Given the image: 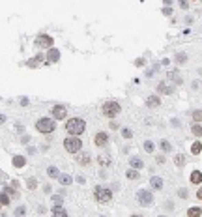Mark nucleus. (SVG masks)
<instances>
[{"instance_id":"obj_1","label":"nucleus","mask_w":202,"mask_h":217,"mask_svg":"<svg viewBox=\"0 0 202 217\" xmlns=\"http://www.w3.org/2000/svg\"><path fill=\"white\" fill-rule=\"evenodd\" d=\"M66 129H68L69 135H81V133H84V129H86V122H84L83 118H71V120H68V123H66Z\"/></svg>"},{"instance_id":"obj_2","label":"nucleus","mask_w":202,"mask_h":217,"mask_svg":"<svg viewBox=\"0 0 202 217\" xmlns=\"http://www.w3.org/2000/svg\"><path fill=\"white\" fill-rule=\"evenodd\" d=\"M64 148H66V152H69V153H79L81 150H83V141L77 135H69L66 141H64Z\"/></svg>"},{"instance_id":"obj_3","label":"nucleus","mask_w":202,"mask_h":217,"mask_svg":"<svg viewBox=\"0 0 202 217\" xmlns=\"http://www.w3.org/2000/svg\"><path fill=\"white\" fill-rule=\"evenodd\" d=\"M54 127H56V122H54L53 118H41V120L36 122V129H38L39 133H45V135L53 133Z\"/></svg>"},{"instance_id":"obj_4","label":"nucleus","mask_w":202,"mask_h":217,"mask_svg":"<svg viewBox=\"0 0 202 217\" xmlns=\"http://www.w3.org/2000/svg\"><path fill=\"white\" fill-rule=\"evenodd\" d=\"M137 200H138V204H141V206H152L153 195H152V191L138 189V191H137Z\"/></svg>"},{"instance_id":"obj_5","label":"nucleus","mask_w":202,"mask_h":217,"mask_svg":"<svg viewBox=\"0 0 202 217\" xmlns=\"http://www.w3.org/2000/svg\"><path fill=\"white\" fill-rule=\"evenodd\" d=\"M103 114L105 116H108V118H114L118 112H120V103H116V101H107L105 105H103Z\"/></svg>"},{"instance_id":"obj_6","label":"nucleus","mask_w":202,"mask_h":217,"mask_svg":"<svg viewBox=\"0 0 202 217\" xmlns=\"http://www.w3.org/2000/svg\"><path fill=\"white\" fill-rule=\"evenodd\" d=\"M94 197H96L97 202H108V200L112 198V191L107 189V187H96Z\"/></svg>"},{"instance_id":"obj_7","label":"nucleus","mask_w":202,"mask_h":217,"mask_svg":"<svg viewBox=\"0 0 202 217\" xmlns=\"http://www.w3.org/2000/svg\"><path fill=\"white\" fill-rule=\"evenodd\" d=\"M53 114H54L56 120H64V118L68 116V108H66L64 105H54V107H53Z\"/></svg>"},{"instance_id":"obj_8","label":"nucleus","mask_w":202,"mask_h":217,"mask_svg":"<svg viewBox=\"0 0 202 217\" xmlns=\"http://www.w3.org/2000/svg\"><path fill=\"white\" fill-rule=\"evenodd\" d=\"M36 43L39 47H53V38L51 36H38Z\"/></svg>"},{"instance_id":"obj_9","label":"nucleus","mask_w":202,"mask_h":217,"mask_svg":"<svg viewBox=\"0 0 202 217\" xmlns=\"http://www.w3.org/2000/svg\"><path fill=\"white\" fill-rule=\"evenodd\" d=\"M150 185H152V189H157V191H161V189H163V180H161V176H152V180H150Z\"/></svg>"},{"instance_id":"obj_10","label":"nucleus","mask_w":202,"mask_h":217,"mask_svg":"<svg viewBox=\"0 0 202 217\" xmlns=\"http://www.w3.org/2000/svg\"><path fill=\"white\" fill-rule=\"evenodd\" d=\"M159 105H161L159 96H150V97L146 99V107H150V108H155V107H159Z\"/></svg>"},{"instance_id":"obj_11","label":"nucleus","mask_w":202,"mask_h":217,"mask_svg":"<svg viewBox=\"0 0 202 217\" xmlns=\"http://www.w3.org/2000/svg\"><path fill=\"white\" fill-rule=\"evenodd\" d=\"M107 142H108V135H107V133L101 131V133L96 135V144H97V146H105Z\"/></svg>"},{"instance_id":"obj_12","label":"nucleus","mask_w":202,"mask_h":217,"mask_svg":"<svg viewBox=\"0 0 202 217\" xmlns=\"http://www.w3.org/2000/svg\"><path fill=\"white\" fill-rule=\"evenodd\" d=\"M47 58H49V62H58L60 60V53H58V49H49V53H47Z\"/></svg>"},{"instance_id":"obj_13","label":"nucleus","mask_w":202,"mask_h":217,"mask_svg":"<svg viewBox=\"0 0 202 217\" xmlns=\"http://www.w3.org/2000/svg\"><path fill=\"white\" fill-rule=\"evenodd\" d=\"M126 176H127L129 180H138V178H141V174H138V168H133V167L126 172Z\"/></svg>"},{"instance_id":"obj_14","label":"nucleus","mask_w":202,"mask_h":217,"mask_svg":"<svg viewBox=\"0 0 202 217\" xmlns=\"http://www.w3.org/2000/svg\"><path fill=\"white\" fill-rule=\"evenodd\" d=\"M47 174H49V178H54V180H58V176H60V170H58L54 165H51V167L47 168Z\"/></svg>"},{"instance_id":"obj_15","label":"nucleus","mask_w":202,"mask_h":217,"mask_svg":"<svg viewBox=\"0 0 202 217\" xmlns=\"http://www.w3.org/2000/svg\"><path fill=\"white\" fill-rule=\"evenodd\" d=\"M129 165H131L133 168H142V167H144V163H142L141 157H131V159H129Z\"/></svg>"},{"instance_id":"obj_16","label":"nucleus","mask_w":202,"mask_h":217,"mask_svg":"<svg viewBox=\"0 0 202 217\" xmlns=\"http://www.w3.org/2000/svg\"><path fill=\"white\" fill-rule=\"evenodd\" d=\"M58 182H60L62 185H69V183L73 182V178H71L69 174H60V176H58Z\"/></svg>"},{"instance_id":"obj_17","label":"nucleus","mask_w":202,"mask_h":217,"mask_svg":"<svg viewBox=\"0 0 202 217\" xmlns=\"http://www.w3.org/2000/svg\"><path fill=\"white\" fill-rule=\"evenodd\" d=\"M168 79L174 81L176 84H182V77L178 75V71H168Z\"/></svg>"},{"instance_id":"obj_18","label":"nucleus","mask_w":202,"mask_h":217,"mask_svg":"<svg viewBox=\"0 0 202 217\" xmlns=\"http://www.w3.org/2000/svg\"><path fill=\"white\" fill-rule=\"evenodd\" d=\"M13 165L21 168V167H24V165H26V159H24L23 156H15V157H13Z\"/></svg>"},{"instance_id":"obj_19","label":"nucleus","mask_w":202,"mask_h":217,"mask_svg":"<svg viewBox=\"0 0 202 217\" xmlns=\"http://www.w3.org/2000/svg\"><path fill=\"white\" fill-rule=\"evenodd\" d=\"M191 182H193V183H200V182H202V172H200V170H193Z\"/></svg>"},{"instance_id":"obj_20","label":"nucleus","mask_w":202,"mask_h":217,"mask_svg":"<svg viewBox=\"0 0 202 217\" xmlns=\"http://www.w3.org/2000/svg\"><path fill=\"white\" fill-rule=\"evenodd\" d=\"M174 60L178 62V64H185V62H187V54H185V53H178Z\"/></svg>"},{"instance_id":"obj_21","label":"nucleus","mask_w":202,"mask_h":217,"mask_svg":"<svg viewBox=\"0 0 202 217\" xmlns=\"http://www.w3.org/2000/svg\"><path fill=\"white\" fill-rule=\"evenodd\" d=\"M142 148H144V152H148V153H152L155 146H153V142H152V141H144V144H142Z\"/></svg>"},{"instance_id":"obj_22","label":"nucleus","mask_w":202,"mask_h":217,"mask_svg":"<svg viewBox=\"0 0 202 217\" xmlns=\"http://www.w3.org/2000/svg\"><path fill=\"white\" fill-rule=\"evenodd\" d=\"M174 163H176L178 167H183V165H185V156H182V153H178V156L174 157Z\"/></svg>"},{"instance_id":"obj_23","label":"nucleus","mask_w":202,"mask_h":217,"mask_svg":"<svg viewBox=\"0 0 202 217\" xmlns=\"http://www.w3.org/2000/svg\"><path fill=\"white\" fill-rule=\"evenodd\" d=\"M53 213H54V215H68V211H66L64 208H60V204L53 208Z\"/></svg>"},{"instance_id":"obj_24","label":"nucleus","mask_w":202,"mask_h":217,"mask_svg":"<svg viewBox=\"0 0 202 217\" xmlns=\"http://www.w3.org/2000/svg\"><path fill=\"white\" fill-rule=\"evenodd\" d=\"M159 146H161V150H163V152H170V150H172V146H170V142H168V141H161V142H159Z\"/></svg>"},{"instance_id":"obj_25","label":"nucleus","mask_w":202,"mask_h":217,"mask_svg":"<svg viewBox=\"0 0 202 217\" xmlns=\"http://www.w3.org/2000/svg\"><path fill=\"white\" fill-rule=\"evenodd\" d=\"M77 161H79L81 165H86V163L90 161V156H88V153H81V156H79V159H77Z\"/></svg>"},{"instance_id":"obj_26","label":"nucleus","mask_w":202,"mask_h":217,"mask_svg":"<svg viewBox=\"0 0 202 217\" xmlns=\"http://www.w3.org/2000/svg\"><path fill=\"white\" fill-rule=\"evenodd\" d=\"M191 131H193V135H195V137H200V135H202V126H198V123H196V126H193V127H191Z\"/></svg>"},{"instance_id":"obj_27","label":"nucleus","mask_w":202,"mask_h":217,"mask_svg":"<svg viewBox=\"0 0 202 217\" xmlns=\"http://www.w3.org/2000/svg\"><path fill=\"white\" fill-rule=\"evenodd\" d=\"M122 137H123V138H131V137H133V131H131L129 127H123V129H122Z\"/></svg>"},{"instance_id":"obj_28","label":"nucleus","mask_w":202,"mask_h":217,"mask_svg":"<svg viewBox=\"0 0 202 217\" xmlns=\"http://www.w3.org/2000/svg\"><path fill=\"white\" fill-rule=\"evenodd\" d=\"M191 116H193V120H195V122H202V111H193V114H191Z\"/></svg>"},{"instance_id":"obj_29","label":"nucleus","mask_w":202,"mask_h":217,"mask_svg":"<svg viewBox=\"0 0 202 217\" xmlns=\"http://www.w3.org/2000/svg\"><path fill=\"white\" fill-rule=\"evenodd\" d=\"M200 150H202V144H200V142H195V144H193V148H191V152H193V153H200Z\"/></svg>"},{"instance_id":"obj_30","label":"nucleus","mask_w":202,"mask_h":217,"mask_svg":"<svg viewBox=\"0 0 202 217\" xmlns=\"http://www.w3.org/2000/svg\"><path fill=\"white\" fill-rule=\"evenodd\" d=\"M108 163H111V157H108V156H99V165H108Z\"/></svg>"},{"instance_id":"obj_31","label":"nucleus","mask_w":202,"mask_h":217,"mask_svg":"<svg viewBox=\"0 0 202 217\" xmlns=\"http://www.w3.org/2000/svg\"><path fill=\"white\" fill-rule=\"evenodd\" d=\"M187 215H200V208H189Z\"/></svg>"},{"instance_id":"obj_32","label":"nucleus","mask_w":202,"mask_h":217,"mask_svg":"<svg viewBox=\"0 0 202 217\" xmlns=\"http://www.w3.org/2000/svg\"><path fill=\"white\" fill-rule=\"evenodd\" d=\"M24 213H26V208L24 206H19L17 210H15V215H24Z\"/></svg>"},{"instance_id":"obj_33","label":"nucleus","mask_w":202,"mask_h":217,"mask_svg":"<svg viewBox=\"0 0 202 217\" xmlns=\"http://www.w3.org/2000/svg\"><path fill=\"white\" fill-rule=\"evenodd\" d=\"M0 202H2V204H9V197L8 195H0Z\"/></svg>"},{"instance_id":"obj_34","label":"nucleus","mask_w":202,"mask_h":217,"mask_svg":"<svg viewBox=\"0 0 202 217\" xmlns=\"http://www.w3.org/2000/svg\"><path fill=\"white\" fill-rule=\"evenodd\" d=\"M180 6H182V9H187L189 8V2H187V0H180Z\"/></svg>"},{"instance_id":"obj_35","label":"nucleus","mask_w":202,"mask_h":217,"mask_svg":"<svg viewBox=\"0 0 202 217\" xmlns=\"http://www.w3.org/2000/svg\"><path fill=\"white\" fill-rule=\"evenodd\" d=\"M163 13H165V15H167V17H168V15H172V9H170V8L167 6V8H163Z\"/></svg>"},{"instance_id":"obj_36","label":"nucleus","mask_w":202,"mask_h":217,"mask_svg":"<svg viewBox=\"0 0 202 217\" xmlns=\"http://www.w3.org/2000/svg\"><path fill=\"white\" fill-rule=\"evenodd\" d=\"M53 200H54L56 204H62V197H60V195H54V197H53Z\"/></svg>"},{"instance_id":"obj_37","label":"nucleus","mask_w":202,"mask_h":217,"mask_svg":"<svg viewBox=\"0 0 202 217\" xmlns=\"http://www.w3.org/2000/svg\"><path fill=\"white\" fill-rule=\"evenodd\" d=\"M182 198H185V197H187V189H180V193H178Z\"/></svg>"},{"instance_id":"obj_38","label":"nucleus","mask_w":202,"mask_h":217,"mask_svg":"<svg viewBox=\"0 0 202 217\" xmlns=\"http://www.w3.org/2000/svg\"><path fill=\"white\" fill-rule=\"evenodd\" d=\"M155 161H157L159 165H163V163H165V157H163V156H159V157H157V159H155Z\"/></svg>"},{"instance_id":"obj_39","label":"nucleus","mask_w":202,"mask_h":217,"mask_svg":"<svg viewBox=\"0 0 202 217\" xmlns=\"http://www.w3.org/2000/svg\"><path fill=\"white\" fill-rule=\"evenodd\" d=\"M21 105H23V107L28 105V97H21Z\"/></svg>"},{"instance_id":"obj_40","label":"nucleus","mask_w":202,"mask_h":217,"mask_svg":"<svg viewBox=\"0 0 202 217\" xmlns=\"http://www.w3.org/2000/svg\"><path fill=\"white\" fill-rule=\"evenodd\" d=\"M4 122H6V116H4V114H0V123H4Z\"/></svg>"},{"instance_id":"obj_41","label":"nucleus","mask_w":202,"mask_h":217,"mask_svg":"<svg viewBox=\"0 0 202 217\" xmlns=\"http://www.w3.org/2000/svg\"><path fill=\"white\" fill-rule=\"evenodd\" d=\"M196 197H198V198H202V189H198V193H196Z\"/></svg>"},{"instance_id":"obj_42","label":"nucleus","mask_w":202,"mask_h":217,"mask_svg":"<svg viewBox=\"0 0 202 217\" xmlns=\"http://www.w3.org/2000/svg\"><path fill=\"white\" fill-rule=\"evenodd\" d=\"M165 4H172V0H165Z\"/></svg>"}]
</instances>
